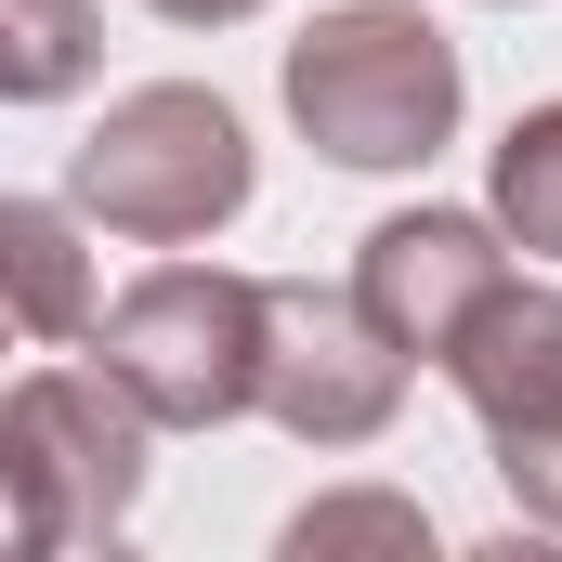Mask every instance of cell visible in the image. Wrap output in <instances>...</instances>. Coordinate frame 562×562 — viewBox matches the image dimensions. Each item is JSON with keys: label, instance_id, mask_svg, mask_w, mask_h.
<instances>
[{"label": "cell", "instance_id": "obj_1", "mask_svg": "<svg viewBox=\"0 0 562 562\" xmlns=\"http://www.w3.org/2000/svg\"><path fill=\"white\" fill-rule=\"evenodd\" d=\"M458 105H471L458 40L419 0H340V13H314L288 40V119L340 170H419V157H445Z\"/></svg>", "mask_w": 562, "mask_h": 562}, {"label": "cell", "instance_id": "obj_2", "mask_svg": "<svg viewBox=\"0 0 562 562\" xmlns=\"http://www.w3.org/2000/svg\"><path fill=\"white\" fill-rule=\"evenodd\" d=\"M249 183H262V157H249V132H236V105L196 92V79L119 92V105L92 119V144H79V223L144 236V249L223 236V223L249 210Z\"/></svg>", "mask_w": 562, "mask_h": 562}, {"label": "cell", "instance_id": "obj_3", "mask_svg": "<svg viewBox=\"0 0 562 562\" xmlns=\"http://www.w3.org/2000/svg\"><path fill=\"white\" fill-rule=\"evenodd\" d=\"M92 367L157 431H223L262 406V276L223 262H157L92 314Z\"/></svg>", "mask_w": 562, "mask_h": 562}, {"label": "cell", "instance_id": "obj_4", "mask_svg": "<svg viewBox=\"0 0 562 562\" xmlns=\"http://www.w3.org/2000/svg\"><path fill=\"white\" fill-rule=\"evenodd\" d=\"M144 445H157V419L105 367H40V380L0 393V471L40 510V550H105L132 524L144 510Z\"/></svg>", "mask_w": 562, "mask_h": 562}, {"label": "cell", "instance_id": "obj_5", "mask_svg": "<svg viewBox=\"0 0 562 562\" xmlns=\"http://www.w3.org/2000/svg\"><path fill=\"white\" fill-rule=\"evenodd\" d=\"M445 380L471 393V419H484V445H497L510 510L562 537V288L497 276L484 314L445 340Z\"/></svg>", "mask_w": 562, "mask_h": 562}, {"label": "cell", "instance_id": "obj_6", "mask_svg": "<svg viewBox=\"0 0 562 562\" xmlns=\"http://www.w3.org/2000/svg\"><path fill=\"white\" fill-rule=\"evenodd\" d=\"M406 406V353L367 327L353 288H262V419L301 431V445H380Z\"/></svg>", "mask_w": 562, "mask_h": 562}, {"label": "cell", "instance_id": "obj_7", "mask_svg": "<svg viewBox=\"0 0 562 562\" xmlns=\"http://www.w3.org/2000/svg\"><path fill=\"white\" fill-rule=\"evenodd\" d=\"M510 276V249H497V210H393L367 249H353V301H367V327L393 340V353H431L445 367V340L484 314V288Z\"/></svg>", "mask_w": 562, "mask_h": 562}, {"label": "cell", "instance_id": "obj_8", "mask_svg": "<svg viewBox=\"0 0 562 562\" xmlns=\"http://www.w3.org/2000/svg\"><path fill=\"white\" fill-rule=\"evenodd\" d=\"M0 314L40 327V340H92L105 288H92L79 210H53V196H0Z\"/></svg>", "mask_w": 562, "mask_h": 562}, {"label": "cell", "instance_id": "obj_9", "mask_svg": "<svg viewBox=\"0 0 562 562\" xmlns=\"http://www.w3.org/2000/svg\"><path fill=\"white\" fill-rule=\"evenodd\" d=\"M92 66H105L92 0H0V105H66Z\"/></svg>", "mask_w": 562, "mask_h": 562}, {"label": "cell", "instance_id": "obj_10", "mask_svg": "<svg viewBox=\"0 0 562 562\" xmlns=\"http://www.w3.org/2000/svg\"><path fill=\"white\" fill-rule=\"evenodd\" d=\"M497 236L537 249V262H562V105H537V119L497 132Z\"/></svg>", "mask_w": 562, "mask_h": 562}, {"label": "cell", "instance_id": "obj_11", "mask_svg": "<svg viewBox=\"0 0 562 562\" xmlns=\"http://www.w3.org/2000/svg\"><path fill=\"white\" fill-rule=\"evenodd\" d=\"M288 550L301 562H327V550H406V562H431V524H419V497H314V510L288 524Z\"/></svg>", "mask_w": 562, "mask_h": 562}, {"label": "cell", "instance_id": "obj_12", "mask_svg": "<svg viewBox=\"0 0 562 562\" xmlns=\"http://www.w3.org/2000/svg\"><path fill=\"white\" fill-rule=\"evenodd\" d=\"M13 550H40V510H26V484L0 471V562H13Z\"/></svg>", "mask_w": 562, "mask_h": 562}, {"label": "cell", "instance_id": "obj_13", "mask_svg": "<svg viewBox=\"0 0 562 562\" xmlns=\"http://www.w3.org/2000/svg\"><path fill=\"white\" fill-rule=\"evenodd\" d=\"M157 13H170V26H249L262 0H157Z\"/></svg>", "mask_w": 562, "mask_h": 562}, {"label": "cell", "instance_id": "obj_14", "mask_svg": "<svg viewBox=\"0 0 562 562\" xmlns=\"http://www.w3.org/2000/svg\"><path fill=\"white\" fill-rule=\"evenodd\" d=\"M0 327H13V314H0Z\"/></svg>", "mask_w": 562, "mask_h": 562}]
</instances>
